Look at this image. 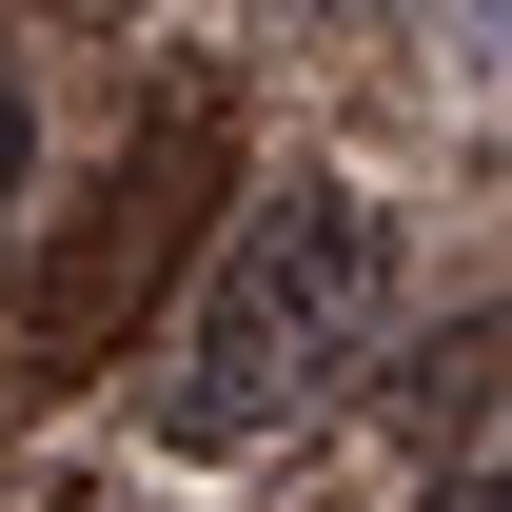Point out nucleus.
<instances>
[{
    "instance_id": "4",
    "label": "nucleus",
    "mask_w": 512,
    "mask_h": 512,
    "mask_svg": "<svg viewBox=\"0 0 512 512\" xmlns=\"http://www.w3.org/2000/svg\"><path fill=\"white\" fill-rule=\"evenodd\" d=\"M473 40H493V60H512V0H473Z\"/></svg>"
},
{
    "instance_id": "1",
    "label": "nucleus",
    "mask_w": 512,
    "mask_h": 512,
    "mask_svg": "<svg viewBox=\"0 0 512 512\" xmlns=\"http://www.w3.org/2000/svg\"><path fill=\"white\" fill-rule=\"evenodd\" d=\"M375 335H394V217L355 178H256L217 217V256L178 276V335L138 375V434L178 473H256V453H296L335 394L375 375Z\"/></svg>"
},
{
    "instance_id": "3",
    "label": "nucleus",
    "mask_w": 512,
    "mask_h": 512,
    "mask_svg": "<svg viewBox=\"0 0 512 512\" xmlns=\"http://www.w3.org/2000/svg\"><path fill=\"white\" fill-rule=\"evenodd\" d=\"M20 158H40V119H20V79H0V217H20Z\"/></svg>"
},
{
    "instance_id": "2",
    "label": "nucleus",
    "mask_w": 512,
    "mask_h": 512,
    "mask_svg": "<svg viewBox=\"0 0 512 512\" xmlns=\"http://www.w3.org/2000/svg\"><path fill=\"white\" fill-rule=\"evenodd\" d=\"M434 512H512V434L473 453V473H434Z\"/></svg>"
}]
</instances>
